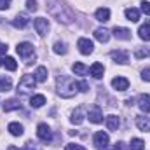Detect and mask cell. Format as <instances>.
<instances>
[{
  "mask_svg": "<svg viewBox=\"0 0 150 150\" xmlns=\"http://www.w3.org/2000/svg\"><path fill=\"white\" fill-rule=\"evenodd\" d=\"M26 9H28V11H33V12H35V11L38 9L37 2H35V0H26Z\"/></svg>",
  "mask_w": 150,
  "mask_h": 150,
  "instance_id": "d6a6232c",
  "label": "cell"
},
{
  "mask_svg": "<svg viewBox=\"0 0 150 150\" xmlns=\"http://www.w3.org/2000/svg\"><path fill=\"white\" fill-rule=\"evenodd\" d=\"M7 131H9L12 136H21V134H23V126H21L19 122H11V124L7 126Z\"/></svg>",
  "mask_w": 150,
  "mask_h": 150,
  "instance_id": "d6986e66",
  "label": "cell"
},
{
  "mask_svg": "<svg viewBox=\"0 0 150 150\" xmlns=\"http://www.w3.org/2000/svg\"><path fill=\"white\" fill-rule=\"evenodd\" d=\"M110 58H112L115 63H119V65H126V63L129 61L127 51H112V52H110Z\"/></svg>",
  "mask_w": 150,
  "mask_h": 150,
  "instance_id": "9c48e42d",
  "label": "cell"
},
{
  "mask_svg": "<svg viewBox=\"0 0 150 150\" xmlns=\"http://www.w3.org/2000/svg\"><path fill=\"white\" fill-rule=\"evenodd\" d=\"M149 54H150L149 51H136V58H138V59H142V58H147Z\"/></svg>",
  "mask_w": 150,
  "mask_h": 150,
  "instance_id": "f35d334b",
  "label": "cell"
},
{
  "mask_svg": "<svg viewBox=\"0 0 150 150\" xmlns=\"http://www.w3.org/2000/svg\"><path fill=\"white\" fill-rule=\"evenodd\" d=\"M44 103H45V96L44 94H35L30 100V107L32 108H40V107H44Z\"/></svg>",
  "mask_w": 150,
  "mask_h": 150,
  "instance_id": "44dd1931",
  "label": "cell"
},
{
  "mask_svg": "<svg viewBox=\"0 0 150 150\" xmlns=\"http://www.w3.org/2000/svg\"><path fill=\"white\" fill-rule=\"evenodd\" d=\"M119 124H120V120H119L117 115H108V117H107V127H108L110 131H117V129H119Z\"/></svg>",
  "mask_w": 150,
  "mask_h": 150,
  "instance_id": "7402d4cb",
  "label": "cell"
},
{
  "mask_svg": "<svg viewBox=\"0 0 150 150\" xmlns=\"http://www.w3.org/2000/svg\"><path fill=\"white\" fill-rule=\"evenodd\" d=\"M28 23H30V18H28V14H25V12H19V14L14 18V21H12V25H14L16 28H25Z\"/></svg>",
  "mask_w": 150,
  "mask_h": 150,
  "instance_id": "4fadbf2b",
  "label": "cell"
},
{
  "mask_svg": "<svg viewBox=\"0 0 150 150\" xmlns=\"http://www.w3.org/2000/svg\"><path fill=\"white\" fill-rule=\"evenodd\" d=\"M142 12L150 16V2H142Z\"/></svg>",
  "mask_w": 150,
  "mask_h": 150,
  "instance_id": "836d02e7",
  "label": "cell"
},
{
  "mask_svg": "<svg viewBox=\"0 0 150 150\" xmlns=\"http://www.w3.org/2000/svg\"><path fill=\"white\" fill-rule=\"evenodd\" d=\"M11 7V0H0V11H5Z\"/></svg>",
  "mask_w": 150,
  "mask_h": 150,
  "instance_id": "8d00e7d4",
  "label": "cell"
},
{
  "mask_svg": "<svg viewBox=\"0 0 150 150\" xmlns=\"http://www.w3.org/2000/svg\"><path fill=\"white\" fill-rule=\"evenodd\" d=\"M21 108V103L18 100H7L4 103V112H12V110H18Z\"/></svg>",
  "mask_w": 150,
  "mask_h": 150,
  "instance_id": "603a6c76",
  "label": "cell"
},
{
  "mask_svg": "<svg viewBox=\"0 0 150 150\" xmlns=\"http://www.w3.org/2000/svg\"><path fill=\"white\" fill-rule=\"evenodd\" d=\"M56 89L61 98H72L77 93V82L68 75H59L56 79Z\"/></svg>",
  "mask_w": 150,
  "mask_h": 150,
  "instance_id": "6da1fadb",
  "label": "cell"
},
{
  "mask_svg": "<svg viewBox=\"0 0 150 150\" xmlns=\"http://www.w3.org/2000/svg\"><path fill=\"white\" fill-rule=\"evenodd\" d=\"M77 89H79L80 93H87V91H89V86H87V82L82 80V82H77Z\"/></svg>",
  "mask_w": 150,
  "mask_h": 150,
  "instance_id": "1f68e13d",
  "label": "cell"
},
{
  "mask_svg": "<svg viewBox=\"0 0 150 150\" xmlns=\"http://www.w3.org/2000/svg\"><path fill=\"white\" fill-rule=\"evenodd\" d=\"M35 84H37L35 75H23L21 80H19V84H18V93H21V94H30V93H33Z\"/></svg>",
  "mask_w": 150,
  "mask_h": 150,
  "instance_id": "3957f363",
  "label": "cell"
},
{
  "mask_svg": "<svg viewBox=\"0 0 150 150\" xmlns=\"http://www.w3.org/2000/svg\"><path fill=\"white\" fill-rule=\"evenodd\" d=\"M67 51L68 49H67V44L65 42H56L54 44V52L56 54H67Z\"/></svg>",
  "mask_w": 150,
  "mask_h": 150,
  "instance_id": "4dcf8cb0",
  "label": "cell"
},
{
  "mask_svg": "<svg viewBox=\"0 0 150 150\" xmlns=\"http://www.w3.org/2000/svg\"><path fill=\"white\" fill-rule=\"evenodd\" d=\"M77 47H79V51L82 52V54H91L93 51H94V45H93V42L89 40V38H79V42H77Z\"/></svg>",
  "mask_w": 150,
  "mask_h": 150,
  "instance_id": "52a82bcc",
  "label": "cell"
},
{
  "mask_svg": "<svg viewBox=\"0 0 150 150\" xmlns=\"http://www.w3.org/2000/svg\"><path fill=\"white\" fill-rule=\"evenodd\" d=\"M103 72H105V68H103L101 63H94V65L89 68V74L93 75L94 79H101V77H103Z\"/></svg>",
  "mask_w": 150,
  "mask_h": 150,
  "instance_id": "ffe728a7",
  "label": "cell"
},
{
  "mask_svg": "<svg viewBox=\"0 0 150 150\" xmlns=\"http://www.w3.org/2000/svg\"><path fill=\"white\" fill-rule=\"evenodd\" d=\"M9 150H18L16 147H9Z\"/></svg>",
  "mask_w": 150,
  "mask_h": 150,
  "instance_id": "b9f144b4",
  "label": "cell"
},
{
  "mask_svg": "<svg viewBox=\"0 0 150 150\" xmlns=\"http://www.w3.org/2000/svg\"><path fill=\"white\" fill-rule=\"evenodd\" d=\"M49 12H51V16H54L59 23L68 25V23L74 21V14H72V11H70L67 5L59 4V2H51V5H49Z\"/></svg>",
  "mask_w": 150,
  "mask_h": 150,
  "instance_id": "7a4b0ae2",
  "label": "cell"
},
{
  "mask_svg": "<svg viewBox=\"0 0 150 150\" xmlns=\"http://www.w3.org/2000/svg\"><path fill=\"white\" fill-rule=\"evenodd\" d=\"M72 70H74L77 75H86L87 72H89V68H87L84 63H75L74 67H72Z\"/></svg>",
  "mask_w": 150,
  "mask_h": 150,
  "instance_id": "f1b7e54d",
  "label": "cell"
},
{
  "mask_svg": "<svg viewBox=\"0 0 150 150\" xmlns=\"http://www.w3.org/2000/svg\"><path fill=\"white\" fill-rule=\"evenodd\" d=\"M2 65H4V59H0V67H2Z\"/></svg>",
  "mask_w": 150,
  "mask_h": 150,
  "instance_id": "7bdbcfd3",
  "label": "cell"
},
{
  "mask_svg": "<svg viewBox=\"0 0 150 150\" xmlns=\"http://www.w3.org/2000/svg\"><path fill=\"white\" fill-rule=\"evenodd\" d=\"M138 107H140V110L145 113L150 112V96L149 94H140L138 96Z\"/></svg>",
  "mask_w": 150,
  "mask_h": 150,
  "instance_id": "5bb4252c",
  "label": "cell"
},
{
  "mask_svg": "<svg viewBox=\"0 0 150 150\" xmlns=\"http://www.w3.org/2000/svg\"><path fill=\"white\" fill-rule=\"evenodd\" d=\"M4 67H5L7 70H11V72H16V68H18V63H16V59H14V58L7 56V58L4 59Z\"/></svg>",
  "mask_w": 150,
  "mask_h": 150,
  "instance_id": "83f0119b",
  "label": "cell"
},
{
  "mask_svg": "<svg viewBox=\"0 0 150 150\" xmlns=\"http://www.w3.org/2000/svg\"><path fill=\"white\" fill-rule=\"evenodd\" d=\"M65 150H86L82 145H75V143H68L67 147H65Z\"/></svg>",
  "mask_w": 150,
  "mask_h": 150,
  "instance_id": "e575fe53",
  "label": "cell"
},
{
  "mask_svg": "<svg viewBox=\"0 0 150 150\" xmlns=\"http://www.w3.org/2000/svg\"><path fill=\"white\" fill-rule=\"evenodd\" d=\"M87 117H89V120H91L93 124H100V122H103V112H101L100 107H91V108H89V113H87Z\"/></svg>",
  "mask_w": 150,
  "mask_h": 150,
  "instance_id": "ba28073f",
  "label": "cell"
},
{
  "mask_svg": "<svg viewBox=\"0 0 150 150\" xmlns=\"http://www.w3.org/2000/svg\"><path fill=\"white\" fill-rule=\"evenodd\" d=\"M37 136L40 138V142L44 143H49L52 140V133H51V127L47 124H38L37 127Z\"/></svg>",
  "mask_w": 150,
  "mask_h": 150,
  "instance_id": "5b68a950",
  "label": "cell"
},
{
  "mask_svg": "<svg viewBox=\"0 0 150 150\" xmlns=\"http://www.w3.org/2000/svg\"><path fill=\"white\" fill-rule=\"evenodd\" d=\"M136 126L140 131H150V117H143V115H138L136 117Z\"/></svg>",
  "mask_w": 150,
  "mask_h": 150,
  "instance_id": "2e32d148",
  "label": "cell"
},
{
  "mask_svg": "<svg viewBox=\"0 0 150 150\" xmlns=\"http://www.w3.org/2000/svg\"><path fill=\"white\" fill-rule=\"evenodd\" d=\"M35 30H37V33L40 35V37L47 35V30H49V21H47L45 18H37V19H35Z\"/></svg>",
  "mask_w": 150,
  "mask_h": 150,
  "instance_id": "30bf717a",
  "label": "cell"
},
{
  "mask_svg": "<svg viewBox=\"0 0 150 150\" xmlns=\"http://www.w3.org/2000/svg\"><path fill=\"white\" fill-rule=\"evenodd\" d=\"M5 52H7V45L0 42V54H5Z\"/></svg>",
  "mask_w": 150,
  "mask_h": 150,
  "instance_id": "ab89813d",
  "label": "cell"
},
{
  "mask_svg": "<svg viewBox=\"0 0 150 150\" xmlns=\"http://www.w3.org/2000/svg\"><path fill=\"white\" fill-rule=\"evenodd\" d=\"M23 150H40V149H38V147L35 145V143H33V142H28V143L23 147Z\"/></svg>",
  "mask_w": 150,
  "mask_h": 150,
  "instance_id": "d590c367",
  "label": "cell"
},
{
  "mask_svg": "<svg viewBox=\"0 0 150 150\" xmlns=\"http://www.w3.org/2000/svg\"><path fill=\"white\" fill-rule=\"evenodd\" d=\"M94 145H96V149L105 150L108 147V134L103 133V131H98V133L94 134Z\"/></svg>",
  "mask_w": 150,
  "mask_h": 150,
  "instance_id": "8992f818",
  "label": "cell"
},
{
  "mask_svg": "<svg viewBox=\"0 0 150 150\" xmlns=\"http://www.w3.org/2000/svg\"><path fill=\"white\" fill-rule=\"evenodd\" d=\"M138 33H140V38H142V40L149 42V40H150V25H149V23L142 25V26H140V30H138Z\"/></svg>",
  "mask_w": 150,
  "mask_h": 150,
  "instance_id": "d4e9b609",
  "label": "cell"
},
{
  "mask_svg": "<svg viewBox=\"0 0 150 150\" xmlns=\"http://www.w3.org/2000/svg\"><path fill=\"white\" fill-rule=\"evenodd\" d=\"M94 37L96 40H100V42H108V38H110V32L107 30V28H96L94 30Z\"/></svg>",
  "mask_w": 150,
  "mask_h": 150,
  "instance_id": "e0dca14e",
  "label": "cell"
},
{
  "mask_svg": "<svg viewBox=\"0 0 150 150\" xmlns=\"http://www.w3.org/2000/svg\"><path fill=\"white\" fill-rule=\"evenodd\" d=\"M112 86H113V89H117V91H126L129 87V80L126 77H115L112 80Z\"/></svg>",
  "mask_w": 150,
  "mask_h": 150,
  "instance_id": "8fae6325",
  "label": "cell"
},
{
  "mask_svg": "<svg viewBox=\"0 0 150 150\" xmlns=\"http://www.w3.org/2000/svg\"><path fill=\"white\" fill-rule=\"evenodd\" d=\"M96 19L101 21V23H107V21L110 19V9H107V7H100V9L96 11Z\"/></svg>",
  "mask_w": 150,
  "mask_h": 150,
  "instance_id": "ac0fdd59",
  "label": "cell"
},
{
  "mask_svg": "<svg viewBox=\"0 0 150 150\" xmlns=\"http://www.w3.org/2000/svg\"><path fill=\"white\" fill-rule=\"evenodd\" d=\"M0 21H2V18H0Z\"/></svg>",
  "mask_w": 150,
  "mask_h": 150,
  "instance_id": "ee69618b",
  "label": "cell"
},
{
  "mask_svg": "<svg viewBox=\"0 0 150 150\" xmlns=\"http://www.w3.org/2000/svg\"><path fill=\"white\" fill-rule=\"evenodd\" d=\"M113 37L119 38V40H131V32H129L127 28L115 26V28H113Z\"/></svg>",
  "mask_w": 150,
  "mask_h": 150,
  "instance_id": "7c38bea8",
  "label": "cell"
},
{
  "mask_svg": "<svg viewBox=\"0 0 150 150\" xmlns=\"http://www.w3.org/2000/svg\"><path fill=\"white\" fill-rule=\"evenodd\" d=\"M126 103H127V105H133V103H134V100H133V98H129V100H126Z\"/></svg>",
  "mask_w": 150,
  "mask_h": 150,
  "instance_id": "60d3db41",
  "label": "cell"
},
{
  "mask_svg": "<svg viewBox=\"0 0 150 150\" xmlns=\"http://www.w3.org/2000/svg\"><path fill=\"white\" fill-rule=\"evenodd\" d=\"M84 117H86V112H84V107H79L74 113H72V117H70V120H72V124H82L84 122Z\"/></svg>",
  "mask_w": 150,
  "mask_h": 150,
  "instance_id": "9a60e30c",
  "label": "cell"
},
{
  "mask_svg": "<svg viewBox=\"0 0 150 150\" xmlns=\"http://www.w3.org/2000/svg\"><path fill=\"white\" fill-rule=\"evenodd\" d=\"M33 75H35V80L37 82H45L47 80V68L45 67H38Z\"/></svg>",
  "mask_w": 150,
  "mask_h": 150,
  "instance_id": "484cf974",
  "label": "cell"
},
{
  "mask_svg": "<svg viewBox=\"0 0 150 150\" xmlns=\"http://www.w3.org/2000/svg\"><path fill=\"white\" fill-rule=\"evenodd\" d=\"M11 86H12V82H11V79H9V77H0V91H2V93L9 91V89H11Z\"/></svg>",
  "mask_w": 150,
  "mask_h": 150,
  "instance_id": "f546056e",
  "label": "cell"
},
{
  "mask_svg": "<svg viewBox=\"0 0 150 150\" xmlns=\"http://www.w3.org/2000/svg\"><path fill=\"white\" fill-rule=\"evenodd\" d=\"M16 51H18V54H19L26 63H30L32 58L35 59V51H33V45H32L30 42H21V44H18Z\"/></svg>",
  "mask_w": 150,
  "mask_h": 150,
  "instance_id": "277c9868",
  "label": "cell"
},
{
  "mask_svg": "<svg viewBox=\"0 0 150 150\" xmlns=\"http://www.w3.org/2000/svg\"><path fill=\"white\" fill-rule=\"evenodd\" d=\"M126 18H127L129 21L136 23V21L140 19V11H138V9H134V7H129V9H126Z\"/></svg>",
  "mask_w": 150,
  "mask_h": 150,
  "instance_id": "cb8c5ba5",
  "label": "cell"
},
{
  "mask_svg": "<svg viewBox=\"0 0 150 150\" xmlns=\"http://www.w3.org/2000/svg\"><path fill=\"white\" fill-rule=\"evenodd\" d=\"M129 149L131 150H145V142L140 140V138H133L131 143H129Z\"/></svg>",
  "mask_w": 150,
  "mask_h": 150,
  "instance_id": "4316f807",
  "label": "cell"
},
{
  "mask_svg": "<svg viewBox=\"0 0 150 150\" xmlns=\"http://www.w3.org/2000/svg\"><path fill=\"white\" fill-rule=\"evenodd\" d=\"M142 79L147 80V82H150V68H145V70L142 72Z\"/></svg>",
  "mask_w": 150,
  "mask_h": 150,
  "instance_id": "74e56055",
  "label": "cell"
}]
</instances>
